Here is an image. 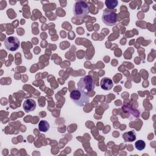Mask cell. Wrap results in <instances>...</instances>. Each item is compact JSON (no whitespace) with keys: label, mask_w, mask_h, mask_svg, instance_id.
Returning a JSON list of instances; mask_svg holds the SVG:
<instances>
[{"label":"cell","mask_w":156,"mask_h":156,"mask_svg":"<svg viewBox=\"0 0 156 156\" xmlns=\"http://www.w3.org/2000/svg\"><path fill=\"white\" fill-rule=\"evenodd\" d=\"M70 98L76 105L79 107L85 106L90 101L87 93L79 88L74 89L70 93Z\"/></svg>","instance_id":"obj_1"},{"label":"cell","mask_w":156,"mask_h":156,"mask_svg":"<svg viewBox=\"0 0 156 156\" xmlns=\"http://www.w3.org/2000/svg\"><path fill=\"white\" fill-rule=\"evenodd\" d=\"M73 13L77 18H83L87 16L90 13V7L88 3L81 0L76 1L73 5Z\"/></svg>","instance_id":"obj_2"},{"label":"cell","mask_w":156,"mask_h":156,"mask_svg":"<svg viewBox=\"0 0 156 156\" xmlns=\"http://www.w3.org/2000/svg\"><path fill=\"white\" fill-rule=\"evenodd\" d=\"M77 87L85 93L93 91L95 88L94 81L91 76H85L80 79L77 83Z\"/></svg>","instance_id":"obj_3"},{"label":"cell","mask_w":156,"mask_h":156,"mask_svg":"<svg viewBox=\"0 0 156 156\" xmlns=\"http://www.w3.org/2000/svg\"><path fill=\"white\" fill-rule=\"evenodd\" d=\"M116 20L117 14L115 11L108 9L104 10L102 15V20L105 25L108 26H113L116 24Z\"/></svg>","instance_id":"obj_4"},{"label":"cell","mask_w":156,"mask_h":156,"mask_svg":"<svg viewBox=\"0 0 156 156\" xmlns=\"http://www.w3.org/2000/svg\"><path fill=\"white\" fill-rule=\"evenodd\" d=\"M4 46L7 50L10 51H15L19 48L20 43L16 37L11 36L7 37L5 40Z\"/></svg>","instance_id":"obj_5"},{"label":"cell","mask_w":156,"mask_h":156,"mask_svg":"<svg viewBox=\"0 0 156 156\" xmlns=\"http://www.w3.org/2000/svg\"><path fill=\"white\" fill-rule=\"evenodd\" d=\"M23 109L26 113L34 111L36 107V103L34 100L32 99H26L23 103Z\"/></svg>","instance_id":"obj_6"},{"label":"cell","mask_w":156,"mask_h":156,"mask_svg":"<svg viewBox=\"0 0 156 156\" xmlns=\"http://www.w3.org/2000/svg\"><path fill=\"white\" fill-rule=\"evenodd\" d=\"M101 87L104 90H110L112 89L113 85V83L112 79L108 77H104L101 80Z\"/></svg>","instance_id":"obj_7"},{"label":"cell","mask_w":156,"mask_h":156,"mask_svg":"<svg viewBox=\"0 0 156 156\" xmlns=\"http://www.w3.org/2000/svg\"><path fill=\"white\" fill-rule=\"evenodd\" d=\"M122 138L127 142L134 141L136 140V134L134 131H129L123 133Z\"/></svg>","instance_id":"obj_8"},{"label":"cell","mask_w":156,"mask_h":156,"mask_svg":"<svg viewBox=\"0 0 156 156\" xmlns=\"http://www.w3.org/2000/svg\"><path fill=\"white\" fill-rule=\"evenodd\" d=\"M49 129V124L47 121L41 120L38 124V129L40 131L43 132H47Z\"/></svg>","instance_id":"obj_9"},{"label":"cell","mask_w":156,"mask_h":156,"mask_svg":"<svg viewBox=\"0 0 156 156\" xmlns=\"http://www.w3.org/2000/svg\"><path fill=\"white\" fill-rule=\"evenodd\" d=\"M105 4L107 7V9L112 10L118 5V1L116 0H106L105 1Z\"/></svg>","instance_id":"obj_10"},{"label":"cell","mask_w":156,"mask_h":156,"mask_svg":"<svg viewBox=\"0 0 156 156\" xmlns=\"http://www.w3.org/2000/svg\"><path fill=\"white\" fill-rule=\"evenodd\" d=\"M135 146L136 149H138V151H142L145 148L146 143L143 140H139L135 142Z\"/></svg>","instance_id":"obj_11"}]
</instances>
